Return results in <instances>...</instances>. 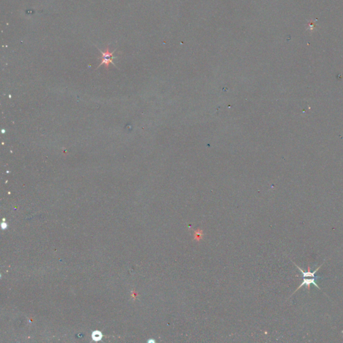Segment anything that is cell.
I'll return each instance as SVG.
<instances>
[{"mask_svg":"<svg viewBox=\"0 0 343 343\" xmlns=\"http://www.w3.org/2000/svg\"><path fill=\"white\" fill-rule=\"evenodd\" d=\"M6 227H7V224H6V223H2V228L3 229H6Z\"/></svg>","mask_w":343,"mask_h":343,"instance_id":"5b68a950","label":"cell"},{"mask_svg":"<svg viewBox=\"0 0 343 343\" xmlns=\"http://www.w3.org/2000/svg\"><path fill=\"white\" fill-rule=\"evenodd\" d=\"M303 279H304V282H303L302 283V284H301V285L298 287V289L296 290V291H297V290H298L301 287H302V286H304V285L307 286L308 289L309 290V289H310V284H314V285L315 286H316L318 288H319V289H320V287H318V285H317V283L315 282V279H316L315 278H312V279H306V278H304Z\"/></svg>","mask_w":343,"mask_h":343,"instance_id":"3957f363","label":"cell"},{"mask_svg":"<svg viewBox=\"0 0 343 343\" xmlns=\"http://www.w3.org/2000/svg\"><path fill=\"white\" fill-rule=\"evenodd\" d=\"M294 264H295V263H294ZM295 265H296L297 266V267H298V270H300V271H301V272H302V275H303V278H308V277H310V278H311V277H312V278H316V279H317V278H322L321 277H320V276H316L315 274L316 273V271H317L318 270H319V269L320 268V267H322V265H323V264H322V265H320V267H318V268H317V269H316V270H314V271H313V272H311V271H310V267H308V271H306V272H305V271H303V270H302V269H301V268H300V267H298V265H297L296 264H295Z\"/></svg>","mask_w":343,"mask_h":343,"instance_id":"7a4b0ae2","label":"cell"},{"mask_svg":"<svg viewBox=\"0 0 343 343\" xmlns=\"http://www.w3.org/2000/svg\"><path fill=\"white\" fill-rule=\"evenodd\" d=\"M98 50L100 52H101V55H102L101 57L100 58L101 59V64L99 65V66L104 65L105 66L106 69H108L110 64H113L114 65H115L114 63V62H113V59H114V58H116V57L114 56V53L115 52V51H114V52H110L108 48L106 49L105 52H103V51H101V50H99V48H98Z\"/></svg>","mask_w":343,"mask_h":343,"instance_id":"6da1fadb","label":"cell"},{"mask_svg":"<svg viewBox=\"0 0 343 343\" xmlns=\"http://www.w3.org/2000/svg\"><path fill=\"white\" fill-rule=\"evenodd\" d=\"M92 338L95 341H99L102 338V334L99 331H95L92 334Z\"/></svg>","mask_w":343,"mask_h":343,"instance_id":"277c9868","label":"cell"}]
</instances>
